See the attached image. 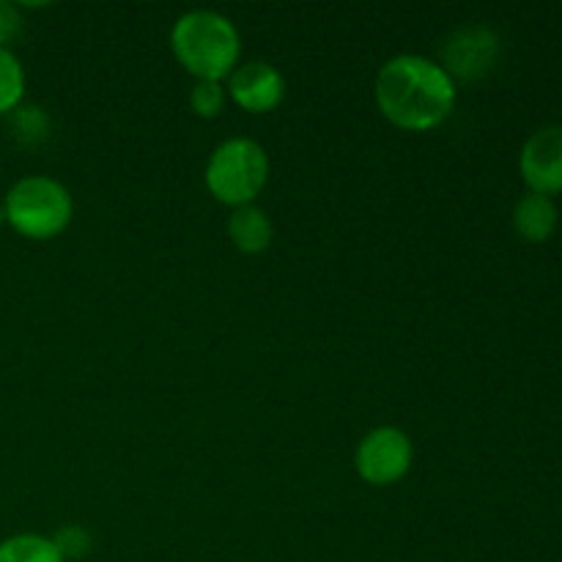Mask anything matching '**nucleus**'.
Returning a JSON list of instances; mask_svg holds the SVG:
<instances>
[{
	"instance_id": "obj_9",
	"label": "nucleus",
	"mask_w": 562,
	"mask_h": 562,
	"mask_svg": "<svg viewBox=\"0 0 562 562\" xmlns=\"http://www.w3.org/2000/svg\"><path fill=\"white\" fill-rule=\"evenodd\" d=\"M558 203L549 195L527 192V195H521L514 206L516 234L525 241H532V245H543V241L552 239V234L558 231Z\"/></svg>"
},
{
	"instance_id": "obj_5",
	"label": "nucleus",
	"mask_w": 562,
	"mask_h": 562,
	"mask_svg": "<svg viewBox=\"0 0 562 562\" xmlns=\"http://www.w3.org/2000/svg\"><path fill=\"white\" fill-rule=\"evenodd\" d=\"M415 461L409 434L395 426H379L360 439L355 450V470L368 486H395L404 481Z\"/></svg>"
},
{
	"instance_id": "obj_17",
	"label": "nucleus",
	"mask_w": 562,
	"mask_h": 562,
	"mask_svg": "<svg viewBox=\"0 0 562 562\" xmlns=\"http://www.w3.org/2000/svg\"><path fill=\"white\" fill-rule=\"evenodd\" d=\"M0 225H5V206H3V201H0Z\"/></svg>"
},
{
	"instance_id": "obj_11",
	"label": "nucleus",
	"mask_w": 562,
	"mask_h": 562,
	"mask_svg": "<svg viewBox=\"0 0 562 562\" xmlns=\"http://www.w3.org/2000/svg\"><path fill=\"white\" fill-rule=\"evenodd\" d=\"M0 562H66L49 536L16 532L0 541Z\"/></svg>"
},
{
	"instance_id": "obj_12",
	"label": "nucleus",
	"mask_w": 562,
	"mask_h": 562,
	"mask_svg": "<svg viewBox=\"0 0 562 562\" xmlns=\"http://www.w3.org/2000/svg\"><path fill=\"white\" fill-rule=\"evenodd\" d=\"M25 69L9 47H0V115L14 113L25 99Z\"/></svg>"
},
{
	"instance_id": "obj_10",
	"label": "nucleus",
	"mask_w": 562,
	"mask_h": 562,
	"mask_svg": "<svg viewBox=\"0 0 562 562\" xmlns=\"http://www.w3.org/2000/svg\"><path fill=\"white\" fill-rule=\"evenodd\" d=\"M228 239L245 256H258V252L269 250L274 239L272 217L256 203L234 209L228 217Z\"/></svg>"
},
{
	"instance_id": "obj_1",
	"label": "nucleus",
	"mask_w": 562,
	"mask_h": 562,
	"mask_svg": "<svg viewBox=\"0 0 562 562\" xmlns=\"http://www.w3.org/2000/svg\"><path fill=\"white\" fill-rule=\"evenodd\" d=\"M376 108L404 132H431L453 115L456 80L426 55H395L379 69L373 86Z\"/></svg>"
},
{
	"instance_id": "obj_15",
	"label": "nucleus",
	"mask_w": 562,
	"mask_h": 562,
	"mask_svg": "<svg viewBox=\"0 0 562 562\" xmlns=\"http://www.w3.org/2000/svg\"><path fill=\"white\" fill-rule=\"evenodd\" d=\"M49 538H53V543L58 547L60 558L64 560H82L88 558L93 549V536L82 525H64Z\"/></svg>"
},
{
	"instance_id": "obj_8",
	"label": "nucleus",
	"mask_w": 562,
	"mask_h": 562,
	"mask_svg": "<svg viewBox=\"0 0 562 562\" xmlns=\"http://www.w3.org/2000/svg\"><path fill=\"white\" fill-rule=\"evenodd\" d=\"M225 93L245 113L263 115L280 108V102L285 99V80L267 60H247L231 71Z\"/></svg>"
},
{
	"instance_id": "obj_3",
	"label": "nucleus",
	"mask_w": 562,
	"mask_h": 562,
	"mask_svg": "<svg viewBox=\"0 0 562 562\" xmlns=\"http://www.w3.org/2000/svg\"><path fill=\"white\" fill-rule=\"evenodd\" d=\"M5 225L31 241H49L64 234L75 217L71 192L53 176H22L3 198Z\"/></svg>"
},
{
	"instance_id": "obj_6",
	"label": "nucleus",
	"mask_w": 562,
	"mask_h": 562,
	"mask_svg": "<svg viewBox=\"0 0 562 562\" xmlns=\"http://www.w3.org/2000/svg\"><path fill=\"white\" fill-rule=\"evenodd\" d=\"M499 58V38L492 27H459L442 44V69L453 80H477L494 69Z\"/></svg>"
},
{
	"instance_id": "obj_7",
	"label": "nucleus",
	"mask_w": 562,
	"mask_h": 562,
	"mask_svg": "<svg viewBox=\"0 0 562 562\" xmlns=\"http://www.w3.org/2000/svg\"><path fill=\"white\" fill-rule=\"evenodd\" d=\"M519 170L530 192L549 198L562 192V126H541L527 137L521 146Z\"/></svg>"
},
{
	"instance_id": "obj_16",
	"label": "nucleus",
	"mask_w": 562,
	"mask_h": 562,
	"mask_svg": "<svg viewBox=\"0 0 562 562\" xmlns=\"http://www.w3.org/2000/svg\"><path fill=\"white\" fill-rule=\"evenodd\" d=\"M22 33V14L14 3L0 0V47H9Z\"/></svg>"
},
{
	"instance_id": "obj_4",
	"label": "nucleus",
	"mask_w": 562,
	"mask_h": 562,
	"mask_svg": "<svg viewBox=\"0 0 562 562\" xmlns=\"http://www.w3.org/2000/svg\"><path fill=\"white\" fill-rule=\"evenodd\" d=\"M203 181L209 195L223 206H250L269 181L267 148L252 137H228L209 157Z\"/></svg>"
},
{
	"instance_id": "obj_13",
	"label": "nucleus",
	"mask_w": 562,
	"mask_h": 562,
	"mask_svg": "<svg viewBox=\"0 0 562 562\" xmlns=\"http://www.w3.org/2000/svg\"><path fill=\"white\" fill-rule=\"evenodd\" d=\"M9 119V130L14 140H20L22 146H36V143H44L49 137V115L44 113V108L38 104H20L14 113L5 115Z\"/></svg>"
},
{
	"instance_id": "obj_14",
	"label": "nucleus",
	"mask_w": 562,
	"mask_h": 562,
	"mask_svg": "<svg viewBox=\"0 0 562 562\" xmlns=\"http://www.w3.org/2000/svg\"><path fill=\"white\" fill-rule=\"evenodd\" d=\"M228 93H225L223 82L198 80L190 91V108L198 119H217L223 115Z\"/></svg>"
},
{
	"instance_id": "obj_2",
	"label": "nucleus",
	"mask_w": 562,
	"mask_h": 562,
	"mask_svg": "<svg viewBox=\"0 0 562 562\" xmlns=\"http://www.w3.org/2000/svg\"><path fill=\"white\" fill-rule=\"evenodd\" d=\"M170 49L195 80L223 82L239 66L241 36L234 22L212 9L184 11L170 27Z\"/></svg>"
}]
</instances>
